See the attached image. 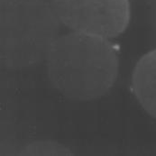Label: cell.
I'll use <instances>...</instances> for the list:
<instances>
[{
	"instance_id": "obj_1",
	"label": "cell",
	"mask_w": 156,
	"mask_h": 156,
	"mask_svg": "<svg viewBox=\"0 0 156 156\" xmlns=\"http://www.w3.org/2000/svg\"><path fill=\"white\" fill-rule=\"evenodd\" d=\"M51 86L72 100L106 95L118 74V57L109 39L72 32L60 35L44 61Z\"/></svg>"
},
{
	"instance_id": "obj_3",
	"label": "cell",
	"mask_w": 156,
	"mask_h": 156,
	"mask_svg": "<svg viewBox=\"0 0 156 156\" xmlns=\"http://www.w3.org/2000/svg\"><path fill=\"white\" fill-rule=\"evenodd\" d=\"M61 23L72 32L106 39L120 35L130 20L128 0H51Z\"/></svg>"
},
{
	"instance_id": "obj_2",
	"label": "cell",
	"mask_w": 156,
	"mask_h": 156,
	"mask_svg": "<svg viewBox=\"0 0 156 156\" xmlns=\"http://www.w3.org/2000/svg\"><path fill=\"white\" fill-rule=\"evenodd\" d=\"M61 25L47 0H0V61L9 69L44 62Z\"/></svg>"
},
{
	"instance_id": "obj_4",
	"label": "cell",
	"mask_w": 156,
	"mask_h": 156,
	"mask_svg": "<svg viewBox=\"0 0 156 156\" xmlns=\"http://www.w3.org/2000/svg\"><path fill=\"white\" fill-rule=\"evenodd\" d=\"M131 82L139 104L156 118V49L144 54L137 62Z\"/></svg>"
},
{
	"instance_id": "obj_5",
	"label": "cell",
	"mask_w": 156,
	"mask_h": 156,
	"mask_svg": "<svg viewBox=\"0 0 156 156\" xmlns=\"http://www.w3.org/2000/svg\"><path fill=\"white\" fill-rule=\"evenodd\" d=\"M23 152L25 154H69V150L55 143L37 142L28 144Z\"/></svg>"
}]
</instances>
